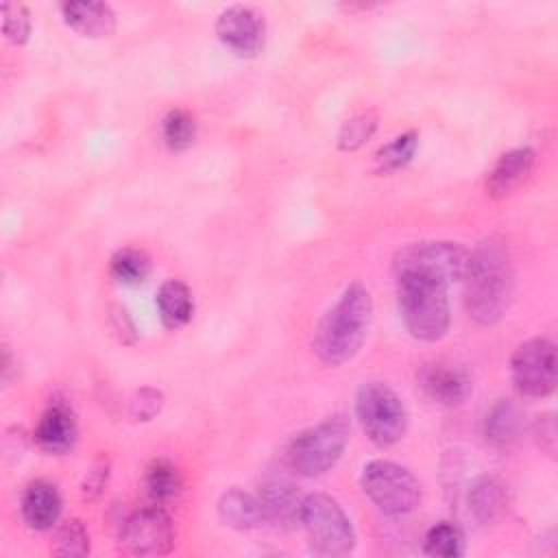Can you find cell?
<instances>
[{
	"mask_svg": "<svg viewBox=\"0 0 558 558\" xmlns=\"http://www.w3.org/2000/svg\"><path fill=\"white\" fill-rule=\"evenodd\" d=\"M464 307L480 325H495L506 314L512 290L514 270L508 244L499 235L484 238L471 253L464 272Z\"/></svg>",
	"mask_w": 558,
	"mask_h": 558,
	"instance_id": "6da1fadb",
	"label": "cell"
},
{
	"mask_svg": "<svg viewBox=\"0 0 558 558\" xmlns=\"http://www.w3.org/2000/svg\"><path fill=\"white\" fill-rule=\"evenodd\" d=\"M397 281V301L405 329L412 338L436 342L449 331L451 310L447 286L449 281L429 268L392 259Z\"/></svg>",
	"mask_w": 558,
	"mask_h": 558,
	"instance_id": "7a4b0ae2",
	"label": "cell"
},
{
	"mask_svg": "<svg viewBox=\"0 0 558 558\" xmlns=\"http://www.w3.org/2000/svg\"><path fill=\"white\" fill-rule=\"evenodd\" d=\"M373 318V299L364 283L353 281L323 314L314 331V353L327 366H340L362 349Z\"/></svg>",
	"mask_w": 558,
	"mask_h": 558,
	"instance_id": "3957f363",
	"label": "cell"
},
{
	"mask_svg": "<svg viewBox=\"0 0 558 558\" xmlns=\"http://www.w3.org/2000/svg\"><path fill=\"white\" fill-rule=\"evenodd\" d=\"M349 423L344 416H329L318 425L299 432L288 445V462L303 477L327 473L342 456L349 442Z\"/></svg>",
	"mask_w": 558,
	"mask_h": 558,
	"instance_id": "277c9868",
	"label": "cell"
},
{
	"mask_svg": "<svg viewBox=\"0 0 558 558\" xmlns=\"http://www.w3.org/2000/svg\"><path fill=\"white\" fill-rule=\"evenodd\" d=\"M355 414L377 447H390L399 442L408 432V410L401 397L384 381H364L355 395Z\"/></svg>",
	"mask_w": 558,
	"mask_h": 558,
	"instance_id": "5b68a950",
	"label": "cell"
},
{
	"mask_svg": "<svg viewBox=\"0 0 558 558\" xmlns=\"http://www.w3.org/2000/svg\"><path fill=\"white\" fill-rule=\"evenodd\" d=\"M299 523L303 525L310 545L323 556H344L355 547L353 523L331 495H305Z\"/></svg>",
	"mask_w": 558,
	"mask_h": 558,
	"instance_id": "8992f818",
	"label": "cell"
},
{
	"mask_svg": "<svg viewBox=\"0 0 558 558\" xmlns=\"http://www.w3.org/2000/svg\"><path fill=\"white\" fill-rule=\"evenodd\" d=\"M364 495L388 517H403L421 501V484L410 469L392 460H371L360 477Z\"/></svg>",
	"mask_w": 558,
	"mask_h": 558,
	"instance_id": "52a82bcc",
	"label": "cell"
},
{
	"mask_svg": "<svg viewBox=\"0 0 558 558\" xmlns=\"http://www.w3.org/2000/svg\"><path fill=\"white\" fill-rule=\"evenodd\" d=\"M510 375L517 390L532 399L549 397L556 390V344L547 338H530L517 347L510 360Z\"/></svg>",
	"mask_w": 558,
	"mask_h": 558,
	"instance_id": "ba28073f",
	"label": "cell"
},
{
	"mask_svg": "<svg viewBox=\"0 0 558 558\" xmlns=\"http://www.w3.org/2000/svg\"><path fill=\"white\" fill-rule=\"evenodd\" d=\"M174 545V525L159 506H144L131 512L120 527V547L131 556H161Z\"/></svg>",
	"mask_w": 558,
	"mask_h": 558,
	"instance_id": "9c48e42d",
	"label": "cell"
},
{
	"mask_svg": "<svg viewBox=\"0 0 558 558\" xmlns=\"http://www.w3.org/2000/svg\"><path fill=\"white\" fill-rule=\"evenodd\" d=\"M216 37L235 57H257L266 41L264 15L246 4H231L218 13Z\"/></svg>",
	"mask_w": 558,
	"mask_h": 558,
	"instance_id": "30bf717a",
	"label": "cell"
},
{
	"mask_svg": "<svg viewBox=\"0 0 558 558\" xmlns=\"http://www.w3.org/2000/svg\"><path fill=\"white\" fill-rule=\"evenodd\" d=\"M469 248L458 242L449 240H427V242H412L397 251V262L416 264L429 270L440 272L449 283L462 281L466 266H469Z\"/></svg>",
	"mask_w": 558,
	"mask_h": 558,
	"instance_id": "8fae6325",
	"label": "cell"
},
{
	"mask_svg": "<svg viewBox=\"0 0 558 558\" xmlns=\"http://www.w3.org/2000/svg\"><path fill=\"white\" fill-rule=\"evenodd\" d=\"M416 381L432 401L447 408L464 403L473 386L469 373L462 366L445 360L423 364L416 373Z\"/></svg>",
	"mask_w": 558,
	"mask_h": 558,
	"instance_id": "7c38bea8",
	"label": "cell"
},
{
	"mask_svg": "<svg viewBox=\"0 0 558 558\" xmlns=\"http://www.w3.org/2000/svg\"><path fill=\"white\" fill-rule=\"evenodd\" d=\"M63 22L81 37L100 39L116 31V13L111 4L98 0H70L59 4Z\"/></svg>",
	"mask_w": 558,
	"mask_h": 558,
	"instance_id": "4fadbf2b",
	"label": "cell"
},
{
	"mask_svg": "<svg viewBox=\"0 0 558 558\" xmlns=\"http://www.w3.org/2000/svg\"><path fill=\"white\" fill-rule=\"evenodd\" d=\"M536 163V153L530 146H519L504 153L486 177V192L493 198H506L519 190V185L530 177Z\"/></svg>",
	"mask_w": 558,
	"mask_h": 558,
	"instance_id": "5bb4252c",
	"label": "cell"
},
{
	"mask_svg": "<svg viewBox=\"0 0 558 558\" xmlns=\"http://www.w3.org/2000/svg\"><path fill=\"white\" fill-rule=\"evenodd\" d=\"M33 436L39 449L57 456L68 453L76 442V418L72 410L61 401L50 403L39 416Z\"/></svg>",
	"mask_w": 558,
	"mask_h": 558,
	"instance_id": "9a60e30c",
	"label": "cell"
},
{
	"mask_svg": "<svg viewBox=\"0 0 558 558\" xmlns=\"http://www.w3.org/2000/svg\"><path fill=\"white\" fill-rule=\"evenodd\" d=\"M61 495L48 480H33L22 493V517L31 530L46 532L59 523Z\"/></svg>",
	"mask_w": 558,
	"mask_h": 558,
	"instance_id": "2e32d148",
	"label": "cell"
},
{
	"mask_svg": "<svg viewBox=\"0 0 558 558\" xmlns=\"http://www.w3.org/2000/svg\"><path fill=\"white\" fill-rule=\"evenodd\" d=\"M259 504L264 510V521H272L281 527H292L294 523H299L303 497L294 488V484L286 480H272L262 486Z\"/></svg>",
	"mask_w": 558,
	"mask_h": 558,
	"instance_id": "e0dca14e",
	"label": "cell"
},
{
	"mask_svg": "<svg viewBox=\"0 0 558 558\" xmlns=\"http://www.w3.org/2000/svg\"><path fill=\"white\" fill-rule=\"evenodd\" d=\"M506 506H508L506 486L497 477L482 475L471 484L469 510L473 512L477 523L482 525L497 523L504 517Z\"/></svg>",
	"mask_w": 558,
	"mask_h": 558,
	"instance_id": "ac0fdd59",
	"label": "cell"
},
{
	"mask_svg": "<svg viewBox=\"0 0 558 558\" xmlns=\"http://www.w3.org/2000/svg\"><path fill=\"white\" fill-rule=\"evenodd\" d=\"M218 517L233 530H253L264 521V510L259 497L240 488H229L218 499Z\"/></svg>",
	"mask_w": 558,
	"mask_h": 558,
	"instance_id": "d6986e66",
	"label": "cell"
},
{
	"mask_svg": "<svg viewBox=\"0 0 558 558\" xmlns=\"http://www.w3.org/2000/svg\"><path fill=\"white\" fill-rule=\"evenodd\" d=\"M157 312L168 329H179L190 323L194 314V299L190 288L181 279H168L157 292Z\"/></svg>",
	"mask_w": 558,
	"mask_h": 558,
	"instance_id": "ffe728a7",
	"label": "cell"
},
{
	"mask_svg": "<svg viewBox=\"0 0 558 558\" xmlns=\"http://www.w3.org/2000/svg\"><path fill=\"white\" fill-rule=\"evenodd\" d=\"M521 427H523L521 408L510 399L497 401L484 418V436L488 442L497 447H508L510 442H514Z\"/></svg>",
	"mask_w": 558,
	"mask_h": 558,
	"instance_id": "44dd1931",
	"label": "cell"
},
{
	"mask_svg": "<svg viewBox=\"0 0 558 558\" xmlns=\"http://www.w3.org/2000/svg\"><path fill=\"white\" fill-rule=\"evenodd\" d=\"M181 475L177 471V466L168 460H153L146 466L144 473V488L148 493V497L153 499V504H166L172 501L179 493H181Z\"/></svg>",
	"mask_w": 558,
	"mask_h": 558,
	"instance_id": "7402d4cb",
	"label": "cell"
},
{
	"mask_svg": "<svg viewBox=\"0 0 558 558\" xmlns=\"http://www.w3.org/2000/svg\"><path fill=\"white\" fill-rule=\"evenodd\" d=\"M418 148V133L416 131H405L401 135H397L392 142H388L386 146H381L375 153V172L377 174H390L401 170L403 166H408L414 157Z\"/></svg>",
	"mask_w": 558,
	"mask_h": 558,
	"instance_id": "603a6c76",
	"label": "cell"
},
{
	"mask_svg": "<svg viewBox=\"0 0 558 558\" xmlns=\"http://www.w3.org/2000/svg\"><path fill=\"white\" fill-rule=\"evenodd\" d=\"M423 551L432 558H458L464 554V532L451 521H440L427 530Z\"/></svg>",
	"mask_w": 558,
	"mask_h": 558,
	"instance_id": "cb8c5ba5",
	"label": "cell"
},
{
	"mask_svg": "<svg viewBox=\"0 0 558 558\" xmlns=\"http://www.w3.org/2000/svg\"><path fill=\"white\" fill-rule=\"evenodd\" d=\"M111 277L122 286H140L150 272V259L140 248H120L109 262Z\"/></svg>",
	"mask_w": 558,
	"mask_h": 558,
	"instance_id": "d4e9b609",
	"label": "cell"
},
{
	"mask_svg": "<svg viewBox=\"0 0 558 558\" xmlns=\"http://www.w3.org/2000/svg\"><path fill=\"white\" fill-rule=\"evenodd\" d=\"M161 137L170 150H185L196 140V122L185 109H170L161 120Z\"/></svg>",
	"mask_w": 558,
	"mask_h": 558,
	"instance_id": "484cf974",
	"label": "cell"
},
{
	"mask_svg": "<svg viewBox=\"0 0 558 558\" xmlns=\"http://www.w3.org/2000/svg\"><path fill=\"white\" fill-rule=\"evenodd\" d=\"M52 551L65 558H81L89 554V534L81 519H68L57 527Z\"/></svg>",
	"mask_w": 558,
	"mask_h": 558,
	"instance_id": "4316f807",
	"label": "cell"
},
{
	"mask_svg": "<svg viewBox=\"0 0 558 558\" xmlns=\"http://www.w3.org/2000/svg\"><path fill=\"white\" fill-rule=\"evenodd\" d=\"M377 113L375 111H362L353 118H349L340 131H338V148L344 153H353L362 148L377 129Z\"/></svg>",
	"mask_w": 558,
	"mask_h": 558,
	"instance_id": "83f0119b",
	"label": "cell"
},
{
	"mask_svg": "<svg viewBox=\"0 0 558 558\" xmlns=\"http://www.w3.org/2000/svg\"><path fill=\"white\" fill-rule=\"evenodd\" d=\"M161 408H163V392L159 388L144 386L131 395L126 414L133 423H148L161 412Z\"/></svg>",
	"mask_w": 558,
	"mask_h": 558,
	"instance_id": "f1b7e54d",
	"label": "cell"
},
{
	"mask_svg": "<svg viewBox=\"0 0 558 558\" xmlns=\"http://www.w3.org/2000/svg\"><path fill=\"white\" fill-rule=\"evenodd\" d=\"M2 33L4 37L15 44L24 46L31 37V15L28 9L20 2H4L2 4Z\"/></svg>",
	"mask_w": 558,
	"mask_h": 558,
	"instance_id": "f546056e",
	"label": "cell"
},
{
	"mask_svg": "<svg viewBox=\"0 0 558 558\" xmlns=\"http://www.w3.org/2000/svg\"><path fill=\"white\" fill-rule=\"evenodd\" d=\"M107 480H109V460L100 458L89 466V471L83 477V484H81L83 497L96 499L102 493V488L107 486Z\"/></svg>",
	"mask_w": 558,
	"mask_h": 558,
	"instance_id": "4dcf8cb0",
	"label": "cell"
},
{
	"mask_svg": "<svg viewBox=\"0 0 558 558\" xmlns=\"http://www.w3.org/2000/svg\"><path fill=\"white\" fill-rule=\"evenodd\" d=\"M534 436L541 449H545L549 456L556 453V421L554 414H543L534 423Z\"/></svg>",
	"mask_w": 558,
	"mask_h": 558,
	"instance_id": "1f68e13d",
	"label": "cell"
},
{
	"mask_svg": "<svg viewBox=\"0 0 558 558\" xmlns=\"http://www.w3.org/2000/svg\"><path fill=\"white\" fill-rule=\"evenodd\" d=\"M111 329H113L116 336H118L122 342H126V344L135 342V338H137L135 325H133L129 312H126L122 305H113V307H111Z\"/></svg>",
	"mask_w": 558,
	"mask_h": 558,
	"instance_id": "d6a6232c",
	"label": "cell"
},
{
	"mask_svg": "<svg viewBox=\"0 0 558 558\" xmlns=\"http://www.w3.org/2000/svg\"><path fill=\"white\" fill-rule=\"evenodd\" d=\"M11 371H13L11 351H9V347H2V368H0V375H2V381H4V384L9 381V377H11Z\"/></svg>",
	"mask_w": 558,
	"mask_h": 558,
	"instance_id": "836d02e7",
	"label": "cell"
}]
</instances>
